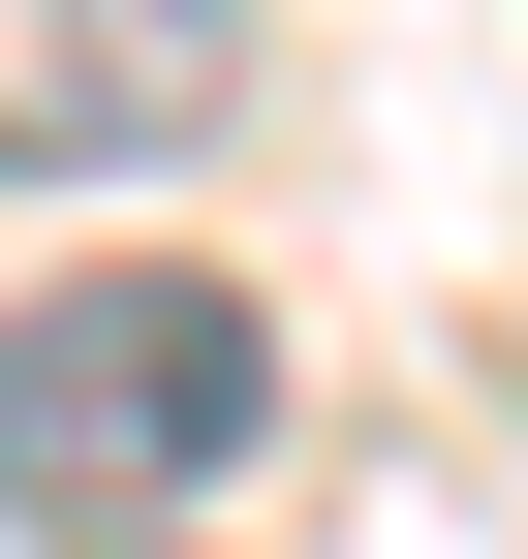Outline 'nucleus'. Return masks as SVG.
<instances>
[{
  "instance_id": "obj_2",
  "label": "nucleus",
  "mask_w": 528,
  "mask_h": 559,
  "mask_svg": "<svg viewBox=\"0 0 528 559\" xmlns=\"http://www.w3.org/2000/svg\"><path fill=\"white\" fill-rule=\"evenodd\" d=\"M249 94V0H0V156H187Z\"/></svg>"
},
{
  "instance_id": "obj_1",
  "label": "nucleus",
  "mask_w": 528,
  "mask_h": 559,
  "mask_svg": "<svg viewBox=\"0 0 528 559\" xmlns=\"http://www.w3.org/2000/svg\"><path fill=\"white\" fill-rule=\"evenodd\" d=\"M249 436H280V311H249L218 249H94V280H32V311H0V528L156 559Z\"/></svg>"
}]
</instances>
